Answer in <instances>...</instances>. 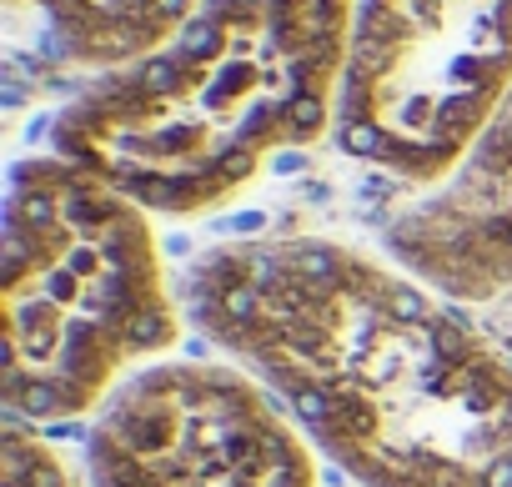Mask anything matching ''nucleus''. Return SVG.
<instances>
[{
	"mask_svg": "<svg viewBox=\"0 0 512 487\" xmlns=\"http://www.w3.org/2000/svg\"><path fill=\"white\" fill-rule=\"evenodd\" d=\"M181 307L357 487H512V342L402 262L241 236L186 267Z\"/></svg>",
	"mask_w": 512,
	"mask_h": 487,
	"instance_id": "obj_1",
	"label": "nucleus"
},
{
	"mask_svg": "<svg viewBox=\"0 0 512 487\" xmlns=\"http://www.w3.org/2000/svg\"><path fill=\"white\" fill-rule=\"evenodd\" d=\"M477 312H482V317H487L507 342H512V292H507V297H497V302H487V307H477Z\"/></svg>",
	"mask_w": 512,
	"mask_h": 487,
	"instance_id": "obj_9",
	"label": "nucleus"
},
{
	"mask_svg": "<svg viewBox=\"0 0 512 487\" xmlns=\"http://www.w3.org/2000/svg\"><path fill=\"white\" fill-rule=\"evenodd\" d=\"M6 412L26 422L96 417L106 397L181 337L151 211L66 156L11 171L0 236Z\"/></svg>",
	"mask_w": 512,
	"mask_h": 487,
	"instance_id": "obj_3",
	"label": "nucleus"
},
{
	"mask_svg": "<svg viewBox=\"0 0 512 487\" xmlns=\"http://www.w3.org/2000/svg\"><path fill=\"white\" fill-rule=\"evenodd\" d=\"M0 487H81V477L56 442L26 427V417H6V427H0Z\"/></svg>",
	"mask_w": 512,
	"mask_h": 487,
	"instance_id": "obj_8",
	"label": "nucleus"
},
{
	"mask_svg": "<svg viewBox=\"0 0 512 487\" xmlns=\"http://www.w3.org/2000/svg\"><path fill=\"white\" fill-rule=\"evenodd\" d=\"M352 16V0H201L161 51L56 116V156L151 216H206L337 126Z\"/></svg>",
	"mask_w": 512,
	"mask_h": 487,
	"instance_id": "obj_2",
	"label": "nucleus"
},
{
	"mask_svg": "<svg viewBox=\"0 0 512 487\" xmlns=\"http://www.w3.org/2000/svg\"><path fill=\"white\" fill-rule=\"evenodd\" d=\"M11 16L36 11V66L121 71L161 51L191 16L196 0H6Z\"/></svg>",
	"mask_w": 512,
	"mask_h": 487,
	"instance_id": "obj_7",
	"label": "nucleus"
},
{
	"mask_svg": "<svg viewBox=\"0 0 512 487\" xmlns=\"http://www.w3.org/2000/svg\"><path fill=\"white\" fill-rule=\"evenodd\" d=\"M512 91V0H362L337 86V146L442 186Z\"/></svg>",
	"mask_w": 512,
	"mask_h": 487,
	"instance_id": "obj_4",
	"label": "nucleus"
},
{
	"mask_svg": "<svg viewBox=\"0 0 512 487\" xmlns=\"http://www.w3.org/2000/svg\"><path fill=\"white\" fill-rule=\"evenodd\" d=\"M387 257L462 307L512 292V91L472 156L387 226Z\"/></svg>",
	"mask_w": 512,
	"mask_h": 487,
	"instance_id": "obj_6",
	"label": "nucleus"
},
{
	"mask_svg": "<svg viewBox=\"0 0 512 487\" xmlns=\"http://www.w3.org/2000/svg\"><path fill=\"white\" fill-rule=\"evenodd\" d=\"M91 487H317V452L241 362H151L91 422Z\"/></svg>",
	"mask_w": 512,
	"mask_h": 487,
	"instance_id": "obj_5",
	"label": "nucleus"
}]
</instances>
